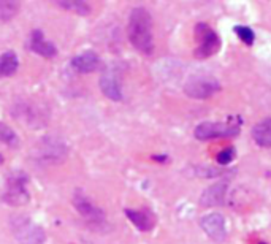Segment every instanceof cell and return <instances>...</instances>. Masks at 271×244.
<instances>
[{
  "instance_id": "cell-1",
  "label": "cell",
  "mask_w": 271,
  "mask_h": 244,
  "mask_svg": "<svg viewBox=\"0 0 271 244\" xmlns=\"http://www.w3.org/2000/svg\"><path fill=\"white\" fill-rule=\"evenodd\" d=\"M127 35L132 46L145 56L154 51V35H152V18L146 8L137 7L130 11L127 24Z\"/></svg>"
},
{
  "instance_id": "cell-2",
  "label": "cell",
  "mask_w": 271,
  "mask_h": 244,
  "mask_svg": "<svg viewBox=\"0 0 271 244\" xmlns=\"http://www.w3.org/2000/svg\"><path fill=\"white\" fill-rule=\"evenodd\" d=\"M2 199L10 206H22L29 202V190H27V176L24 173L16 171L10 174L7 179V185Z\"/></svg>"
},
{
  "instance_id": "cell-3",
  "label": "cell",
  "mask_w": 271,
  "mask_h": 244,
  "mask_svg": "<svg viewBox=\"0 0 271 244\" xmlns=\"http://www.w3.org/2000/svg\"><path fill=\"white\" fill-rule=\"evenodd\" d=\"M195 40L198 41V46L194 51L197 59H208L220 50V40L217 33L205 22H200L195 26Z\"/></svg>"
},
{
  "instance_id": "cell-4",
  "label": "cell",
  "mask_w": 271,
  "mask_h": 244,
  "mask_svg": "<svg viewBox=\"0 0 271 244\" xmlns=\"http://www.w3.org/2000/svg\"><path fill=\"white\" fill-rule=\"evenodd\" d=\"M220 90L219 81L213 76H205V75H197L191 76L184 84V94L192 99H208L214 95L216 92Z\"/></svg>"
},
{
  "instance_id": "cell-5",
  "label": "cell",
  "mask_w": 271,
  "mask_h": 244,
  "mask_svg": "<svg viewBox=\"0 0 271 244\" xmlns=\"http://www.w3.org/2000/svg\"><path fill=\"white\" fill-rule=\"evenodd\" d=\"M13 235L21 244H44V230L33 224L29 217H15Z\"/></svg>"
},
{
  "instance_id": "cell-6",
  "label": "cell",
  "mask_w": 271,
  "mask_h": 244,
  "mask_svg": "<svg viewBox=\"0 0 271 244\" xmlns=\"http://www.w3.org/2000/svg\"><path fill=\"white\" fill-rule=\"evenodd\" d=\"M240 133V124L229 122H202L195 127V138L206 141L213 138H227Z\"/></svg>"
},
{
  "instance_id": "cell-7",
  "label": "cell",
  "mask_w": 271,
  "mask_h": 244,
  "mask_svg": "<svg viewBox=\"0 0 271 244\" xmlns=\"http://www.w3.org/2000/svg\"><path fill=\"white\" fill-rule=\"evenodd\" d=\"M73 205L76 208V211L94 227H100V225L105 224V220H107L103 209H100L84 192H81V190L75 192V195H73Z\"/></svg>"
},
{
  "instance_id": "cell-8",
  "label": "cell",
  "mask_w": 271,
  "mask_h": 244,
  "mask_svg": "<svg viewBox=\"0 0 271 244\" xmlns=\"http://www.w3.org/2000/svg\"><path fill=\"white\" fill-rule=\"evenodd\" d=\"M100 89L105 97L113 102L122 100V86H121V75L116 68H105L100 76Z\"/></svg>"
},
{
  "instance_id": "cell-9",
  "label": "cell",
  "mask_w": 271,
  "mask_h": 244,
  "mask_svg": "<svg viewBox=\"0 0 271 244\" xmlns=\"http://www.w3.org/2000/svg\"><path fill=\"white\" fill-rule=\"evenodd\" d=\"M202 228L206 231V235L211 236L214 241H223L227 238V227H225V219L219 213H211L205 216L200 222Z\"/></svg>"
},
{
  "instance_id": "cell-10",
  "label": "cell",
  "mask_w": 271,
  "mask_h": 244,
  "mask_svg": "<svg viewBox=\"0 0 271 244\" xmlns=\"http://www.w3.org/2000/svg\"><path fill=\"white\" fill-rule=\"evenodd\" d=\"M30 50L35 53V54H38L41 57H44V59H54V57L57 56V48H56V44L48 40L44 37V33L43 30L40 29H35L30 35Z\"/></svg>"
},
{
  "instance_id": "cell-11",
  "label": "cell",
  "mask_w": 271,
  "mask_h": 244,
  "mask_svg": "<svg viewBox=\"0 0 271 244\" xmlns=\"http://www.w3.org/2000/svg\"><path fill=\"white\" fill-rule=\"evenodd\" d=\"M72 67L78 73H94L102 68V61L94 51H84L79 53L72 59Z\"/></svg>"
},
{
  "instance_id": "cell-12",
  "label": "cell",
  "mask_w": 271,
  "mask_h": 244,
  "mask_svg": "<svg viewBox=\"0 0 271 244\" xmlns=\"http://www.w3.org/2000/svg\"><path fill=\"white\" fill-rule=\"evenodd\" d=\"M124 213L127 216V219L140 230V231H151L156 225V216L149 209L143 208V209H130L125 208Z\"/></svg>"
},
{
  "instance_id": "cell-13",
  "label": "cell",
  "mask_w": 271,
  "mask_h": 244,
  "mask_svg": "<svg viewBox=\"0 0 271 244\" xmlns=\"http://www.w3.org/2000/svg\"><path fill=\"white\" fill-rule=\"evenodd\" d=\"M40 146H41V151H40V159H44L48 162H53V160H62L65 159V154H67V149H65V144L62 141H56L54 138H44L40 141Z\"/></svg>"
},
{
  "instance_id": "cell-14",
  "label": "cell",
  "mask_w": 271,
  "mask_h": 244,
  "mask_svg": "<svg viewBox=\"0 0 271 244\" xmlns=\"http://www.w3.org/2000/svg\"><path fill=\"white\" fill-rule=\"evenodd\" d=\"M225 190H227V184L225 182H219L211 185L209 189L205 190V193L200 199V203L203 206H216L223 203V197H225Z\"/></svg>"
},
{
  "instance_id": "cell-15",
  "label": "cell",
  "mask_w": 271,
  "mask_h": 244,
  "mask_svg": "<svg viewBox=\"0 0 271 244\" xmlns=\"http://www.w3.org/2000/svg\"><path fill=\"white\" fill-rule=\"evenodd\" d=\"M254 141L262 148H271V118L263 119L254 125L252 129Z\"/></svg>"
},
{
  "instance_id": "cell-16",
  "label": "cell",
  "mask_w": 271,
  "mask_h": 244,
  "mask_svg": "<svg viewBox=\"0 0 271 244\" xmlns=\"http://www.w3.org/2000/svg\"><path fill=\"white\" fill-rule=\"evenodd\" d=\"M19 68V59L15 51L0 54V79L13 76Z\"/></svg>"
},
{
  "instance_id": "cell-17",
  "label": "cell",
  "mask_w": 271,
  "mask_h": 244,
  "mask_svg": "<svg viewBox=\"0 0 271 244\" xmlns=\"http://www.w3.org/2000/svg\"><path fill=\"white\" fill-rule=\"evenodd\" d=\"M64 10H70L73 13H78L81 16H87L91 13V5L87 2H79V0H65V2H54Z\"/></svg>"
},
{
  "instance_id": "cell-18",
  "label": "cell",
  "mask_w": 271,
  "mask_h": 244,
  "mask_svg": "<svg viewBox=\"0 0 271 244\" xmlns=\"http://www.w3.org/2000/svg\"><path fill=\"white\" fill-rule=\"evenodd\" d=\"M0 141L8 144V146L16 148L19 144V136L13 129H11V127H8L4 122H0Z\"/></svg>"
},
{
  "instance_id": "cell-19",
  "label": "cell",
  "mask_w": 271,
  "mask_h": 244,
  "mask_svg": "<svg viewBox=\"0 0 271 244\" xmlns=\"http://www.w3.org/2000/svg\"><path fill=\"white\" fill-rule=\"evenodd\" d=\"M19 11L18 2H0V22L13 19Z\"/></svg>"
},
{
  "instance_id": "cell-20",
  "label": "cell",
  "mask_w": 271,
  "mask_h": 244,
  "mask_svg": "<svg viewBox=\"0 0 271 244\" xmlns=\"http://www.w3.org/2000/svg\"><path fill=\"white\" fill-rule=\"evenodd\" d=\"M235 33H237L238 37L241 38V41L246 43V44H252L254 40H255V35H254V32H252L251 27L237 26V27H235Z\"/></svg>"
},
{
  "instance_id": "cell-21",
  "label": "cell",
  "mask_w": 271,
  "mask_h": 244,
  "mask_svg": "<svg viewBox=\"0 0 271 244\" xmlns=\"http://www.w3.org/2000/svg\"><path fill=\"white\" fill-rule=\"evenodd\" d=\"M235 149L233 148H227V149H223V151H220V153L217 154V164H220V165H227V164H230V162L235 159Z\"/></svg>"
},
{
  "instance_id": "cell-22",
  "label": "cell",
  "mask_w": 271,
  "mask_h": 244,
  "mask_svg": "<svg viewBox=\"0 0 271 244\" xmlns=\"http://www.w3.org/2000/svg\"><path fill=\"white\" fill-rule=\"evenodd\" d=\"M152 159H154V160H160V162L167 160V157H165V156H152Z\"/></svg>"
},
{
  "instance_id": "cell-23",
  "label": "cell",
  "mask_w": 271,
  "mask_h": 244,
  "mask_svg": "<svg viewBox=\"0 0 271 244\" xmlns=\"http://www.w3.org/2000/svg\"><path fill=\"white\" fill-rule=\"evenodd\" d=\"M258 244H266V242H258Z\"/></svg>"
}]
</instances>
